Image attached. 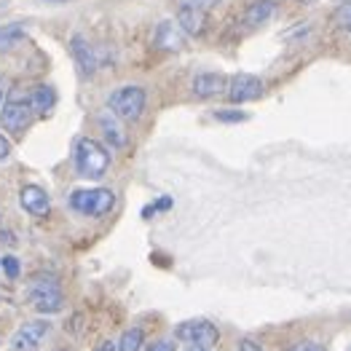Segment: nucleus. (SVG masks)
I'll return each mask as SVG.
<instances>
[{
  "label": "nucleus",
  "instance_id": "nucleus-1",
  "mask_svg": "<svg viewBox=\"0 0 351 351\" xmlns=\"http://www.w3.org/2000/svg\"><path fill=\"white\" fill-rule=\"evenodd\" d=\"M73 164L81 177L99 180L110 169V153L102 143H97L91 137H81V140H75V147H73Z\"/></svg>",
  "mask_w": 351,
  "mask_h": 351
},
{
  "label": "nucleus",
  "instance_id": "nucleus-2",
  "mask_svg": "<svg viewBox=\"0 0 351 351\" xmlns=\"http://www.w3.org/2000/svg\"><path fill=\"white\" fill-rule=\"evenodd\" d=\"M67 204L84 217H105L116 206V193L110 188H78L67 196Z\"/></svg>",
  "mask_w": 351,
  "mask_h": 351
},
{
  "label": "nucleus",
  "instance_id": "nucleus-3",
  "mask_svg": "<svg viewBox=\"0 0 351 351\" xmlns=\"http://www.w3.org/2000/svg\"><path fill=\"white\" fill-rule=\"evenodd\" d=\"M147 108V91L143 86H134V84H129V86H118L116 91H110V97H108V110L118 116L121 121H140L143 113H145Z\"/></svg>",
  "mask_w": 351,
  "mask_h": 351
},
{
  "label": "nucleus",
  "instance_id": "nucleus-4",
  "mask_svg": "<svg viewBox=\"0 0 351 351\" xmlns=\"http://www.w3.org/2000/svg\"><path fill=\"white\" fill-rule=\"evenodd\" d=\"M32 118H35V113H32V108H29L27 94H25V97L14 94V97H8L5 102H0V126H3L8 134H22L29 123H32Z\"/></svg>",
  "mask_w": 351,
  "mask_h": 351
},
{
  "label": "nucleus",
  "instance_id": "nucleus-5",
  "mask_svg": "<svg viewBox=\"0 0 351 351\" xmlns=\"http://www.w3.org/2000/svg\"><path fill=\"white\" fill-rule=\"evenodd\" d=\"M175 338L188 346H215L220 341V330L209 319H188L175 327Z\"/></svg>",
  "mask_w": 351,
  "mask_h": 351
},
{
  "label": "nucleus",
  "instance_id": "nucleus-6",
  "mask_svg": "<svg viewBox=\"0 0 351 351\" xmlns=\"http://www.w3.org/2000/svg\"><path fill=\"white\" fill-rule=\"evenodd\" d=\"M70 54L75 59V67L84 78H94V73L102 67V51L88 40L86 35H73L70 38Z\"/></svg>",
  "mask_w": 351,
  "mask_h": 351
},
{
  "label": "nucleus",
  "instance_id": "nucleus-7",
  "mask_svg": "<svg viewBox=\"0 0 351 351\" xmlns=\"http://www.w3.org/2000/svg\"><path fill=\"white\" fill-rule=\"evenodd\" d=\"M29 303L35 306V311L40 314H54L62 308V287L54 279L43 276L29 287Z\"/></svg>",
  "mask_w": 351,
  "mask_h": 351
},
{
  "label": "nucleus",
  "instance_id": "nucleus-8",
  "mask_svg": "<svg viewBox=\"0 0 351 351\" xmlns=\"http://www.w3.org/2000/svg\"><path fill=\"white\" fill-rule=\"evenodd\" d=\"M51 332V322L49 319H29L25 322L11 338V349L14 351H35Z\"/></svg>",
  "mask_w": 351,
  "mask_h": 351
},
{
  "label": "nucleus",
  "instance_id": "nucleus-9",
  "mask_svg": "<svg viewBox=\"0 0 351 351\" xmlns=\"http://www.w3.org/2000/svg\"><path fill=\"white\" fill-rule=\"evenodd\" d=\"M263 91H265L263 81L258 75H250V73H239V75H234L228 81V86H226L228 99L236 102V105L250 102V99H258V97H263Z\"/></svg>",
  "mask_w": 351,
  "mask_h": 351
},
{
  "label": "nucleus",
  "instance_id": "nucleus-10",
  "mask_svg": "<svg viewBox=\"0 0 351 351\" xmlns=\"http://www.w3.org/2000/svg\"><path fill=\"white\" fill-rule=\"evenodd\" d=\"M153 46L158 51H169V54H177L185 49V32L180 29L175 19H164L158 22L156 29H153Z\"/></svg>",
  "mask_w": 351,
  "mask_h": 351
},
{
  "label": "nucleus",
  "instance_id": "nucleus-11",
  "mask_svg": "<svg viewBox=\"0 0 351 351\" xmlns=\"http://www.w3.org/2000/svg\"><path fill=\"white\" fill-rule=\"evenodd\" d=\"M19 204L22 209L32 215V217H46L49 212H51V199H49V193L40 188V185H35V182H27V185H22V191H19Z\"/></svg>",
  "mask_w": 351,
  "mask_h": 351
},
{
  "label": "nucleus",
  "instance_id": "nucleus-12",
  "mask_svg": "<svg viewBox=\"0 0 351 351\" xmlns=\"http://www.w3.org/2000/svg\"><path fill=\"white\" fill-rule=\"evenodd\" d=\"M226 86H228V78L226 75H220V73H199L196 78H193V94L199 97V99H212V97H220V94H226Z\"/></svg>",
  "mask_w": 351,
  "mask_h": 351
},
{
  "label": "nucleus",
  "instance_id": "nucleus-13",
  "mask_svg": "<svg viewBox=\"0 0 351 351\" xmlns=\"http://www.w3.org/2000/svg\"><path fill=\"white\" fill-rule=\"evenodd\" d=\"M175 22L180 25V29H182L185 35L199 38V35L206 32V11L204 8H193V5H182V8L177 11Z\"/></svg>",
  "mask_w": 351,
  "mask_h": 351
},
{
  "label": "nucleus",
  "instance_id": "nucleus-14",
  "mask_svg": "<svg viewBox=\"0 0 351 351\" xmlns=\"http://www.w3.org/2000/svg\"><path fill=\"white\" fill-rule=\"evenodd\" d=\"M97 123H99V132H102V137H105V143L110 147H126L129 143V137H126V129H123V121L118 116H113L110 110H105L102 116L97 118Z\"/></svg>",
  "mask_w": 351,
  "mask_h": 351
},
{
  "label": "nucleus",
  "instance_id": "nucleus-15",
  "mask_svg": "<svg viewBox=\"0 0 351 351\" xmlns=\"http://www.w3.org/2000/svg\"><path fill=\"white\" fill-rule=\"evenodd\" d=\"M27 102L35 116H49L54 102H57V94L49 84H38V86H32L27 91Z\"/></svg>",
  "mask_w": 351,
  "mask_h": 351
},
{
  "label": "nucleus",
  "instance_id": "nucleus-16",
  "mask_svg": "<svg viewBox=\"0 0 351 351\" xmlns=\"http://www.w3.org/2000/svg\"><path fill=\"white\" fill-rule=\"evenodd\" d=\"M27 38V29L22 22H11V25H0V54L11 51L14 46H19Z\"/></svg>",
  "mask_w": 351,
  "mask_h": 351
},
{
  "label": "nucleus",
  "instance_id": "nucleus-17",
  "mask_svg": "<svg viewBox=\"0 0 351 351\" xmlns=\"http://www.w3.org/2000/svg\"><path fill=\"white\" fill-rule=\"evenodd\" d=\"M274 16V3L271 0H258V3H252L250 5V11L244 14V25L247 27H258V25H263Z\"/></svg>",
  "mask_w": 351,
  "mask_h": 351
},
{
  "label": "nucleus",
  "instance_id": "nucleus-18",
  "mask_svg": "<svg viewBox=\"0 0 351 351\" xmlns=\"http://www.w3.org/2000/svg\"><path fill=\"white\" fill-rule=\"evenodd\" d=\"M143 343H145V330H143V327H132V330H126V332L121 335L116 351H140Z\"/></svg>",
  "mask_w": 351,
  "mask_h": 351
},
{
  "label": "nucleus",
  "instance_id": "nucleus-19",
  "mask_svg": "<svg viewBox=\"0 0 351 351\" xmlns=\"http://www.w3.org/2000/svg\"><path fill=\"white\" fill-rule=\"evenodd\" d=\"M335 25L343 29V32H349L351 35V0L341 3V8L335 11Z\"/></svg>",
  "mask_w": 351,
  "mask_h": 351
},
{
  "label": "nucleus",
  "instance_id": "nucleus-20",
  "mask_svg": "<svg viewBox=\"0 0 351 351\" xmlns=\"http://www.w3.org/2000/svg\"><path fill=\"white\" fill-rule=\"evenodd\" d=\"M215 118L223 121V123H241V121H247L250 116L244 110H215Z\"/></svg>",
  "mask_w": 351,
  "mask_h": 351
},
{
  "label": "nucleus",
  "instance_id": "nucleus-21",
  "mask_svg": "<svg viewBox=\"0 0 351 351\" xmlns=\"http://www.w3.org/2000/svg\"><path fill=\"white\" fill-rule=\"evenodd\" d=\"M0 265H3V271H5L8 279H16V276L22 274V263H19L14 255H5V258L0 261Z\"/></svg>",
  "mask_w": 351,
  "mask_h": 351
},
{
  "label": "nucleus",
  "instance_id": "nucleus-22",
  "mask_svg": "<svg viewBox=\"0 0 351 351\" xmlns=\"http://www.w3.org/2000/svg\"><path fill=\"white\" fill-rule=\"evenodd\" d=\"M169 206H172V199H169V196H164V199H158L156 204H150V206H147V209H145V212H143V215H145V217H150L153 212H167Z\"/></svg>",
  "mask_w": 351,
  "mask_h": 351
},
{
  "label": "nucleus",
  "instance_id": "nucleus-23",
  "mask_svg": "<svg viewBox=\"0 0 351 351\" xmlns=\"http://www.w3.org/2000/svg\"><path fill=\"white\" fill-rule=\"evenodd\" d=\"M287 351H324V346L322 343H317V341H300V343L290 346Z\"/></svg>",
  "mask_w": 351,
  "mask_h": 351
},
{
  "label": "nucleus",
  "instance_id": "nucleus-24",
  "mask_svg": "<svg viewBox=\"0 0 351 351\" xmlns=\"http://www.w3.org/2000/svg\"><path fill=\"white\" fill-rule=\"evenodd\" d=\"M220 0H182V5H193V8H212V5H217Z\"/></svg>",
  "mask_w": 351,
  "mask_h": 351
},
{
  "label": "nucleus",
  "instance_id": "nucleus-25",
  "mask_svg": "<svg viewBox=\"0 0 351 351\" xmlns=\"http://www.w3.org/2000/svg\"><path fill=\"white\" fill-rule=\"evenodd\" d=\"M145 351H175V346H172V341H156Z\"/></svg>",
  "mask_w": 351,
  "mask_h": 351
},
{
  "label": "nucleus",
  "instance_id": "nucleus-26",
  "mask_svg": "<svg viewBox=\"0 0 351 351\" xmlns=\"http://www.w3.org/2000/svg\"><path fill=\"white\" fill-rule=\"evenodd\" d=\"M239 351H265L261 343H255V341H250V338H244L241 343H239Z\"/></svg>",
  "mask_w": 351,
  "mask_h": 351
},
{
  "label": "nucleus",
  "instance_id": "nucleus-27",
  "mask_svg": "<svg viewBox=\"0 0 351 351\" xmlns=\"http://www.w3.org/2000/svg\"><path fill=\"white\" fill-rule=\"evenodd\" d=\"M11 156V143L5 140V134H0V161H5Z\"/></svg>",
  "mask_w": 351,
  "mask_h": 351
},
{
  "label": "nucleus",
  "instance_id": "nucleus-28",
  "mask_svg": "<svg viewBox=\"0 0 351 351\" xmlns=\"http://www.w3.org/2000/svg\"><path fill=\"white\" fill-rule=\"evenodd\" d=\"M94 351H116V346H113L110 341H105V343H99V346H97Z\"/></svg>",
  "mask_w": 351,
  "mask_h": 351
},
{
  "label": "nucleus",
  "instance_id": "nucleus-29",
  "mask_svg": "<svg viewBox=\"0 0 351 351\" xmlns=\"http://www.w3.org/2000/svg\"><path fill=\"white\" fill-rule=\"evenodd\" d=\"M185 351H212L209 346H188Z\"/></svg>",
  "mask_w": 351,
  "mask_h": 351
},
{
  "label": "nucleus",
  "instance_id": "nucleus-30",
  "mask_svg": "<svg viewBox=\"0 0 351 351\" xmlns=\"http://www.w3.org/2000/svg\"><path fill=\"white\" fill-rule=\"evenodd\" d=\"M0 102H3V81H0Z\"/></svg>",
  "mask_w": 351,
  "mask_h": 351
},
{
  "label": "nucleus",
  "instance_id": "nucleus-31",
  "mask_svg": "<svg viewBox=\"0 0 351 351\" xmlns=\"http://www.w3.org/2000/svg\"><path fill=\"white\" fill-rule=\"evenodd\" d=\"M59 351H62V349H59Z\"/></svg>",
  "mask_w": 351,
  "mask_h": 351
}]
</instances>
